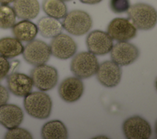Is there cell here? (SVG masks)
<instances>
[{
  "instance_id": "6da1fadb",
  "label": "cell",
  "mask_w": 157,
  "mask_h": 139,
  "mask_svg": "<svg viewBox=\"0 0 157 139\" xmlns=\"http://www.w3.org/2000/svg\"><path fill=\"white\" fill-rule=\"evenodd\" d=\"M23 105L29 116L44 119L48 118L51 114L52 101L49 95L44 92H31L25 96Z\"/></svg>"
},
{
  "instance_id": "7a4b0ae2",
  "label": "cell",
  "mask_w": 157,
  "mask_h": 139,
  "mask_svg": "<svg viewBox=\"0 0 157 139\" xmlns=\"http://www.w3.org/2000/svg\"><path fill=\"white\" fill-rule=\"evenodd\" d=\"M131 22L140 30L153 29L156 24L157 13L155 9L146 3H137L130 6L127 11Z\"/></svg>"
},
{
  "instance_id": "3957f363",
  "label": "cell",
  "mask_w": 157,
  "mask_h": 139,
  "mask_svg": "<svg viewBox=\"0 0 157 139\" xmlns=\"http://www.w3.org/2000/svg\"><path fill=\"white\" fill-rule=\"evenodd\" d=\"M63 28L69 34L80 36L91 28L93 21L90 15L82 10H73L67 13L62 21Z\"/></svg>"
},
{
  "instance_id": "277c9868",
  "label": "cell",
  "mask_w": 157,
  "mask_h": 139,
  "mask_svg": "<svg viewBox=\"0 0 157 139\" xmlns=\"http://www.w3.org/2000/svg\"><path fill=\"white\" fill-rule=\"evenodd\" d=\"M99 64L94 54L90 51H82L74 56L71 62L70 69L76 77L86 79L96 74Z\"/></svg>"
},
{
  "instance_id": "5b68a950",
  "label": "cell",
  "mask_w": 157,
  "mask_h": 139,
  "mask_svg": "<svg viewBox=\"0 0 157 139\" xmlns=\"http://www.w3.org/2000/svg\"><path fill=\"white\" fill-rule=\"evenodd\" d=\"M30 77L35 87L41 91H47L56 85L58 73L54 67L44 64L33 68L31 71Z\"/></svg>"
},
{
  "instance_id": "8992f818",
  "label": "cell",
  "mask_w": 157,
  "mask_h": 139,
  "mask_svg": "<svg viewBox=\"0 0 157 139\" xmlns=\"http://www.w3.org/2000/svg\"><path fill=\"white\" fill-rule=\"evenodd\" d=\"M22 54L28 63L37 66L44 64L49 60L51 51L47 43L39 39H34L25 45Z\"/></svg>"
},
{
  "instance_id": "52a82bcc",
  "label": "cell",
  "mask_w": 157,
  "mask_h": 139,
  "mask_svg": "<svg viewBox=\"0 0 157 139\" xmlns=\"http://www.w3.org/2000/svg\"><path fill=\"white\" fill-rule=\"evenodd\" d=\"M122 129L128 139H148L152 133L148 122L139 116H133L126 119L123 124Z\"/></svg>"
},
{
  "instance_id": "ba28073f",
  "label": "cell",
  "mask_w": 157,
  "mask_h": 139,
  "mask_svg": "<svg viewBox=\"0 0 157 139\" xmlns=\"http://www.w3.org/2000/svg\"><path fill=\"white\" fill-rule=\"evenodd\" d=\"M107 32L113 40L126 42L136 36L137 28L127 18H115L109 23Z\"/></svg>"
},
{
  "instance_id": "9c48e42d",
  "label": "cell",
  "mask_w": 157,
  "mask_h": 139,
  "mask_svg": "<svg viewBox=\"0 0 157 139\" xmlns=\"http://www.w3.org/2000/svg\"><path fill=\"white\" fill-rule=\"evenodd\" d=\"M110 52L112 61L120 66L131 64L140 54L138 48L127 41L116 43Z\"/></svg>"
},
{
  "instance_id": "30bf717a",
  "label": "cell",
  "mask_w": 157,
  "mask_h": 139,
  "mask_svg": "<svg viewBox=\"0 0 157 139\" xmlns=\"http://www.w3.org/2000/svg\"><path fill=\"white\" fill-rule=\"evenodd\" d=\"M51 54L59 59H67L76 53L77 46L74 39L66 34H59L52 38L50 43Z\"/></svg>"
},
{
  "instance_id": "8fae6325",
  "label": "cell",
  "mask_w": 157,
  "mask_h": 139,
  "mask_svg": "<svg viewBox=\"0 0 157 139\" xmlns=\"http://www.w3.org/2000/svg\"><path fill=\"white\" fill-rule=\"evenodd\" d=\"M86 44L90 52L94 55H104L112 50L113 39L107 32L94 30L90 32L86 39Z\"/></svg>"
},
{
  "instance_id": "7c38bea8",
  "label": "cell",
  "mask_w": 157,
  "mask_h": 139,
  "mask_svg": "<svg viewBox=\"0 0 157 139\" xmlns=\"http://www.w3.org/2000/svg\"><path fill=\"white\" fill-rule=\"evenodd\" d=\"M98 81L107 88L117 86L120 82L122 70L118 64L112 61H105L99 64L96 73Z\"/></svg>"
},
{
  "instance_id": "4fadbf2b",
  "label": "cell",
  "mask_w": 157,
  "mask_h": 139,
  "mask_svg": "<svg viewBox=\"0 0 157 139\" xmlns=\"http://www.w3.org/2000/svg\"><path fill=\"white\" fill-rule=\"evenodd\" d=\"M59 97L66 102L72 103L80 99L84 92L82 81L76 77L64 79L58 86Z\"/></svg>"
},
{
  "instance_id": "5bb4252c",
  "label": "cell",
  "mask_w": 157,
  "mask_h": 139,
  "mask_svg": "<svg viewBox=\"0 0 157 139\" xmlns=\"http://www.w3.org/2000/svg\"><path fill=\"white\" fill-rule=\"evenodd\" d=\"M7 88L18 97H25L32 91L33 81L30 77L20 72H13L7 77Z\"/></svg>"
},
{
  "instance_id": "9a60e30c",
  "label": "cell",
  "mask_w": 157,
  "mask_h": 139,
  "mask_svg": "<svg viewBox=\"0 0 157 139\" xmlns=\"http://www.w3.org/2000/svg\"><path fill=\"white\" fill-rule=\"evenodd\" d=\"M23 118V111L18 105L6 103L0 106V124L6 129L18 127Z\"/></svg>"
},
{
  "instance_id": "2e32d148",
  "label": "cell",
  "mask_w": 157,
  "mask_h": 139,
  "mask_svg": "<svg viewBox=\"0 0 157 139\" xmlns=\"http://www.w3.org/2000/svg\"><path fill=\"white\" fill-rule=\"evenodd\" d=\"M13 9L16 16L22 20L35 18L40 11L37 0H14Z\"/></svg>"
},
{
  "instance_id": "e0dca14e",
  "label": "cell",
  "mask_w": 157,
  "mask_h": 139,
  "mask_svg": "<svg viewBox=\"0 0 157 139\" xmlns=\"http://www.w3.org/2000/svg\"><path fill=\"white\" fill-rule=\"evenodd\" d=\"M14 37L23 42H30L34 39L38 33L37 25L28 20H23L12 28Z\"/></svg>"
},
{
  "instance_id": "ac0fdd59",
  "label": "cell",
  "mask_w": 157,
  "mask_h": 139,
  "mask_svg": "<svg viewBox=\"0 0 157 139\" xmlns=\"http://www.w3.org/2000/svg\"><path fill=\"white\" fill-rule=\"evenodd\" d=\"M37 27L38 32L45 38H53L61 34L63 29L59 20L48 16L40 18L37 23Z\"/></svg>"
},
{
  "instance_id": "d6986e66",
  "label": "cell",
  "mask_w": 157,
  "mask_h": 139,
  "mask_svg": "<svg viewBox=\"0 0 157 139\" xmlns=\"http://www.w3.org/2000/svg\"><path fill=\"white\" fill-rule=\"evenodd\" d=\"M41 136L44 139H66L68 138V132L63 122L52 120L43 125Z\"/></svg>"
},
{
  "instance_id": "ffe728a7",
  "label": "cell",
  "mask_w": 157,
  "mask_h": 139,
  "mask_svg": "<svg viewBox=\"0 0 157 139\" xmlns=\"http://www.w3.org/2000/svg\"><path fill=\"white\" fill-rule=\"evenodd\" d=\"M24 47L21 41L15 37L0 39V55L7 59L15 58L22 54Z\"/></svg>"
},
{
  "instance_id": "44dd1931",
  "label": "cell",
  "mask_w": 157,
  "mask_h": 139,
  "mask_svg": "<svg viewBox=\"0 0 157 139\" xmlns=\"http://www.w3.org/2000/svg\"><path fill=\"white\" fill-rule=\"evenodd\" d=\"M42 9L48 17L58 20L63 18L67 13L66 5L61 0H43Z\"/></svg>"
},
{
  "instance_id": "7402d4cb",
  "label": "cell",
  "mask_w": 157,
  "mask_h": 139,
  "mask_svg": "<svg viewBox=\"0 0 157 139\" xmlns=\"http://www.w3.org/2000/svg\"><path fill=\"white\" fill-rule=\"evenodd\" d=\"M16 15L13 7L8 4L0 5V28H12L16 22Z\"/></svg>"
},
{
  "instance_id": "603a6c76",
  "label": "cell",
  "mask_w": 157,
  "mask_h": 139,
  "mask_svg": "<svg viewBox=\"0 0 157 139\" xmlns=\"http://www.w3.org/2000/svg\"><path fill=\"white\" fill-rule=\"evenodd\" d=\"M4 138L7 139H31L33 138V136L28 130L23 128L16 127L9 129Z\"/></svg>"
},
{
  "instance_id": "cb8c5ba5",
  "label": "cell",
  "mask_w": 157,
  "mask_h": 139,
  "mask_svg": "<svg viewBox=\"0 0 157 139\" xmlns=\"http://www.w3.org/2000/svg\"><path fill=\"white\" fill-rule=\"evenodd\" d=\"M110 8L115 13L127 12L130 7L129 0H110Z\"/></svg>"
},
{
  "instance_id": "d4e9b609",
  "label": "cell",
  "mask_w": 157,
  "mask_h": 139,
  "mask_svg": "<svg viewBox=\"0 0 157 139\" xmlns=\"http://www.w3.org/2000/svg\"><path fill=\"white\" fill-rule=\"evenodd\" d=\"M10 68V65L7 58L0 55V81L7 75Z\"/></svg>"
},
{
  "instance_id": "484cf974",
  "label": "cell",
  "mask_w": 157,
  "mask_h": 139,
  "mask_svg": "<svg viewBox=\"0 0 157 139\" xmlns=\"http://www.w3.org/2000/svg\"><path fill=\"white\" fill-rule=\"evenodd\" d=\"M9 99L8 90L3 86L0 85V106L6 103Z\"/></svg>"
},
{
  "instance_id": "4316f807",
  "label": "cell",
  "mask_w": 157,
  "mask_h": 139,
  "mask_svg": "<svg viewBox=\"0 0 157 139\" xmlns=\"http://www.w3.org/2000/svg\"><path fill=\"white\" fill-rule=\"evenodd\" d=\"M102 0H80V1L83 4H96L101 2Z\"/></svg>"
},
{
  "instance_id": "83f0119b",
  "label": "cell",
  "mask_w": 157,
  "mask_h": 139,
  "mask_svg": "<svg viewBox=\"0 0 157 139\" xmlns=\"http://www.w3.org/2000/svg\"><path fill=\"white\" fill-rule=\"evenodd\" d=\"M14 0H0L1 4H9L11 2H13Z\"/></svg>"
},
{
  "instance_id": "f1b7e54d",
  "label": "cell",
  "mask_w": 157,
  "mask_h": 139,
  "mask_svg": "<svg viewBox=\"0 0 157 139\" xmlns=\"http://www.w3.org/2000/svg\"><path fill=\"white\" fill-rule=\"evenodd\" d=\"M63 2H67V1H72V0H61Z\"/></svg>"
}]
</instances>
